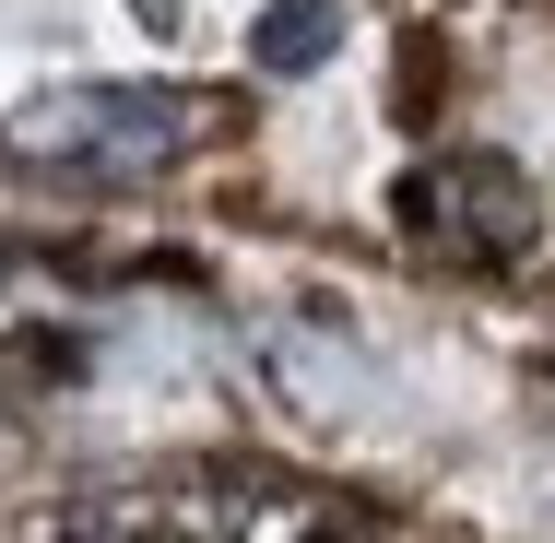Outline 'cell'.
I'll list each match as a JSON object with an SVG mask.
<instances>
[{"mask_svg":"<svg viewBox=\"0 0 555 543\" xmlns=\"http://www.w3.org/2000/svg\"><path fill=\"white\" fill-rule=\"evenodd\" d=\"M343 48V0H272L260 24H248V60L272 72V83H296V72H320Z\"/></svg>","mask_w":555,"mask_h":543,"instance_id":"obj_3","label":"cell"},{"mask_svg":"<svg viewBox=\"0 0 555 543\" xmlns=\"http://www.w3.org/2000/svg\"><path fill=\"white\" fill-rule=\"evenodd\" d=\"M190 142H202V95H178V83H60L12 118V154L72 166V178H142Z\"/></svg>","mask_w":555,"mask_h":543,"instance_id":"obj_1","label":"cell"},{"mask_svg":"<svg viewBox=\"0 0 555 543\" xmlns=\"http://www.w3.org/2000/svg\"><path fill=\"white\" fill-rule=\"evenodd\" d=\"M308 543H343V532H308Z\"/></svg>","mask_w":555,"mask_h":543,"instance_id":"obj_5","label":"cell"},{"mask_svg":"<svg viewBox=\"0 0 555 543\" xmlns=\"http://www.w3.org/2000/svg\"><path fill=\"white\" fill-rule=\"evenodd\" d=\"M402 224L426 236V248H520L532 236V190H520V166H496V154H449V166H414L402 178Z\"/></svg>","mask_w":555,"mask_h":543,"instance_id":"obj_2","label":"cell"},{"mask_svg":"<svg viewBox=\"0 0 555 543\" xmlns=\"http://www.w3.org/2000/svg\"><path fill=\"white\" fill-rule=\"evenodd\" d=\"M60 543H142V532H118V520H72Z\"/></svg>","mask_w":555,"mask_h":543,"instance_id":"obj_4","label":"cell"}]
</instances>
